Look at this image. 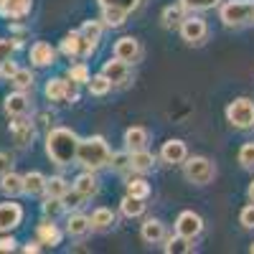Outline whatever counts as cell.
Here are the masks:
<instances>
[{
    "label": "cell",
    "instance_id": "36",
    "mask_svg": "<svg viewBox=\"0 0 254 254\" xmlns=\"http://www.w3.org/2000/svg\"><path fill=\"white\" fill-rule=\"evenodd\" d=\"M97 3H99L102 8H120V10H125V13H132V10L140 8L142 0H97Z\"/></svg>",
    "mask_w": 254,
    "mask_h": 254
},
{
    "label": "cell",
    "instance_id": "43",
    "mask_svg": "<svg viewBox=\"0 0 254 254\" xmlns=\"http://www.w3.org/2000/svg\"><path fill=\"white\" fill-rule=\"evenodd\" d=\"M84 201H87V198H84V196L79 193V190H76L74 186L66 190V193H64V203H66V208H79Z\"/></svg>",
    "mask_w": 254,
    "mask_h": 254
},
{
    "label": "cell",
    "instance_id": "28",
    "mask_svg": "<svg viewBox=\"0 0 254 254\" xmlns=\"http://www.w3.org/2000/svg\"><path fill=\"white\" fill-rule=\"evenodd\" d=\"M66 87H69V79H51L46 84V97L51 102H66Z\"/></svg>",
    "mask_w": 254,
    "mask_h": 254
},
{
    "label": "cell",
    "instance_id": "3",
    "mask_svg": "<svg viewBox=\"0 0 254 254\" xmlns=\"http://www.w3.org/2000/svg\"><path fill=\"white\" fill-rule=\"evenodd\" d=\"M183 176H186L188 183H193V186H206V183L214 181L216 168H214V163H211L208 158L193 155V158L183 160Z\"/></svg>",
    "mask_w": 254,
    "mask_h": 254
},
{
    "label": "cell",
    "instance_id": "12",
    "mask_svg": "<svg viewBox=\"0 0 254 254\" xmlns=\"http://www.w3.org/2000/svg\"><path fill=\"white\" fill-rule=\"evenodd\" d=\"M5 115L8 117H23V115H28V110H31V99H28V94L23 92V89H15V92H10L8 97H5Z\"/></svg>",
    "mask_w": 254,
    "mask_h": 254
},
{
    "label": "cell",
    "instance_id": "24",
    "mask_svg": "<svg viewBox=\"0 0 254 254\" xmlns=\"http://www.w3.org/2000/svg\"><path fill=\"white\" fill-rule=\"evenodd\" d=\"M38 242L41 244H46V247H56V244H61V231H59V226L51 221V219H46L44 224L38 226Z\"/></svg>",
    "mask_w": 254,
    "mask_h": 254
},
{
    "label": "cell",
    "instance_id": "48",
    "mask_svg": "<svg viewBox=\"0 0 254 254\" xmlns=\"http://www.w3.org/2000/svg\"><path fill=\"white\" fill-rule=\"evenodd\" d=\"M15 244L13 237H0V252H15Z\"/></svg>",
    "mask_w": 254,
    "mask_h": 254
},
{
    "label": "cell",
    "instance_id": "18",
    "mask_svg": "<svg viewBox=\"0 0 254 254\" xmlns=\"http://www.w3.org/2000/svg\"><path fill=\"white\" fill-rule=\"evenodd\" d=\"M0 193L8 196V198L20 196V193H23V176H18L13 171L3 173V176H0Z\"/></svg>",
    "mask_w": 254,
    "mask_h": 254
},
{
    "label": "cell",
    "instance_id": "51",
    "mask_svg": "<svg viewBox=\"0 0 254 254\" xmlns=\"http://www.w3.org/2000/svg\"><path fill=\"white\" fill-rule=\"evenodd\" d=\"M252 23H254V3H252Z\"/></svg>",
    "mask_w": 254,
    "mask_h": 254
},
{
    "label": "cell",
    "instance_id": "52",
    "mask_svg": "<svg viewBox=\"0 0 254 254\" xmlns=\"http://www.w3.org/2000/svg\"><path fill=\"white\" fill-rule=\"evenodd\" d=\"M249 252H252V254H254V244H252V247H249Z\"/></svg>",
    "mask_w": 254,
    "mask_h": 254
},
{
    "label": "cell",
    "instance_id": "7",
    "mask_svg": "<svg viewBox=\"0 0 254 254\" xmlns=\"http://www.w3.org/2000/svg\"><path fill=\"white\" fill-rule=\"evenodd\" d=\"M181 36L186 44H203L206 36H208V26H206V20L198 18V15H188L183 18V23H181Z\"/></svg>",
    "mask_w": 254,
    "mask_h": 254
},
{
    "label": "cell",
    "instance_id": "49",
    "mask_svg": "<svg viewBox=\"0 0 254 254\" xmlns=\"http://www.w3.org/2000/svg\"><path fill=\"white\" fill-rule=\"evenodd\" d=\"M23 252H26V254H36V252H41V242H28V244L23 247Z\"/></svg>",
    "mask_w": 254,
    "mask_h": 254
},
{
    "label": "cell",
    "instance_id": "9",
    "mask_svg": "<svg viewBox=\"0 0 254 254\" xmlns=\"http://www.w3.org/2000/svg\"><path fill=\"white\" fill-rule=\"evenodd\" d=\"M20 221H23L20 203H13V201L0 203V234H10L15 226H20Z\"/></svg>",
    "mask_w": 254,
    "mask_h": 254
},
{
    "label": "cell",
    "instance_id": "35",
    "mask_svg": "<svg viewBox=\"0 0 254 254\" xmlns=\"http://www.w3.org/2000/svg\"><path fill=\"white\" fill-rule=\"evenodd\" d=\"M127 193L137 196V198H147L150 196V183L145 178H132V181H127Z\"/></svg>",
    "mask_w": 254,
    "mask_h": 254
},
{
    "label": "cell",
    "instance_id": "42",
    "mask_svg": "<svg viewBox=\"0 0 254 254\" xmlns=\"http://www.w3.org/2000/svg\"><path fill=\"white\" fill-rule=\"evenodd\" d=\"M110 165L115 168V171H127L130 168V150H125V153H112V158H110Z\"/></svg>",
    "mask_w": 254,
    "mask_h": 254
},
{
    "label": "cell",
    "instance_id": "8",
    "mask_svg": "<svg viewBox=\"0 0 254 254\" xmlns=\"http://www.w3.org/2000/svg\"><path fill=\"white\" fill-rule=\"evenodd\" d=\"M115 56L125 64H137L142 59V46H140V41L132 38V36H122L117 44H115Z\"/></svg>",
    "mask_w": 254,
    "mask_h": 254
},
{
    "label": "cell",
    "instance_id": "30",
    "mask_svg": "<svg viewBox=\"0 0 254 254\" xmlns=\"http://www.w3.org/2000/svg\"><path fill=\"white\" fill-rule=\"evenodd\" d=\"M183 13H186L183 5H168V8L163 10V26H165V28H176V26L181 28L183 18H186Z\"/></svg>",
    "mask_w": 254,
    "mask_h": 254
},
{
    "label": "cell",
    "instance_id": "5",
    "mask_svg": "<svg viewBox=\"0 0 254 254\" xmlns=\"http://www.w3.org/2000/svg\"><path fill=\"white\" fill-rule=\"evenodd\" d=\"M94 49H97V41H89L81 31H71L61 41V54L69 59H87L94 54Z\"/></svg>",
    "mask_w": 254,
    "mask_h": 254
},
{
    "label": "cell",
    "instance_id": "10",
    "mask_svg": "<svg viewBox=\"0 0 254 254\" xmlns=\"http://www.w3.org/2000/svg\"><path fill=\"white\" fill-rule=\"evenodd\" d=\"M201 231H203V219L198 214H193V211H183V214H178V219H176V234L188 237V239H196Z\"/></svg>",
    "mask_w": 254,
    "mask_h": 254
},
{
    "label": "cell",
    "instance_id": "6",
    "mask_svg": "<svg viewBox=\"0 0 254 254\" xmlns=\"http://www.w3.org/2000/svg\"><path fill=\"white\" fill-rule=\"evenodd\" d=\"M226 120L237 127V130H252L254 127V102L247 97L234 99L226 107Z\"/></svg>",
    "mask_w": 254,
    "mask_h": 254
},
{
    "label": "cell",
    "instance_id": "50",
    "mask_svg": "<svg viewBox=\"0 0 254 254\" xmlns=\"http://www.w3.org/2000/svg\"><path fill=\"white\" fill-rule=\"evenodd\" d=\"M247 193H249V201H252V203H254V181H252V183H249V190H247Z\"/></svg>",
    "mask_w": 254,
    "mask_h": 254
},
{
    "label": "cell",
    "instance_id": "15",
    "mask_svg": "<svg viewBox=\"0 0 254 254\" xmlns=\"http://www.w3.org/2000/svg\"><path fill=\"white\" fill-rule=\"evenodd\" d=\"M33 8V0H0V15L8 20L26 18Z\"/></svg>",
    "mask_w": 254,
    "mask_h": 254
},
{
    "label": "cell",
    "instance_id": "27",
    "mask_svg": "<svg viewBox=\"0 0 254 254\" xmlns=\"http://www.w3.org/2000/svg\"><path fill=\"white\" fill-rule=\"evenodd\" d=\"M193 239H188V237H181V234H176V237H171V239H165V244H163V249L168 252V254H188L190 249H193V244H190Z\"/></svg>",
    "mask_w": 254,
    "mask_h": 254
},
{
    "label": "cell",
    "instance_id": "23",
    "mask_svg": "<svg viewBox=\"0 0 254 254\" xmlns=\"http://www.w3.org/2000/svg\"><path fill=\"white\" fill-rule=\"evenodd\" d=\"M74 188L79 190V193H81L84 198H92V196H97V193H99V181H97L94 171L81 173V176L74 181Z\"/></svg>",
    "mask_w": 254,
    "mask_h": 254
},
{
    "label": "cell",
    "instance_id": "2",
    "mask_svg": "<svg viewBox=\"0 0 254 254\" xmlns=\"http://www.w3.org/2000/svg\"><path fill=\"white\" fill-rule=\"evenodd\" d=\"M112 150L107 140L102 135H92V137H84L79 140V150H76V160L87 168V171H99V168L110 165Z\"/></svg>",
    "mask_w": 254,
    "mask_h": 254
},
{
    "label": "cell",
    "instance_id": "29",
    "mask_svg": "<svg viewBox=\"0 0 254 254\" xmlns=\"http://www.w3.org/2000/svg\"><path fill=\"white\" fill-rule=\"evenodd\" d=\"M41 211H44V216H46V219L56 221V219L64 214V211H66V203H64V198L46 196V201H44V206H41Z\"/></svg>",
    "mask_w": 254,
    "mask_h": 254
},
{
    "label": "cell",
    "instance_id": "22",
    "mask_svg": "<svg viewBox=\"0 0 254 254\" xmlns=\"http://www.w3.org/2000/svg\"><path fill=\"white\" fill-rule=\"evenodd\" d=\"M153 165H155V155L147 150H132L130 153V171H137V173H147V171H153Z\"/></svg>",
    "mask_w": 254,
    "mask_h": 254
},
{
    "label": "cell",
    "instance_id": "45",
    "mask_svg": "<svg viewBox=\"0 0 254 254\" xmlns=\"http://www.w3.org/2000/svg\"><path fill=\"white\" fill-rule=\"evenodd\" d=\"M79 87H81V84H76V81H71L69 79V87H66V102H79Z\"/></svg>",
    "mask_w": 254,
    "mask_h": 254
},
{
    "label": "cell",
    "instance_id": "41",
    "mask_svg": "<svg viewBox=\"0 0 254 254\" xmlns=\"http://www.w3.org/2000/svg\"><path fill=\"white\" fill-rule=\"evenodd\" d=\"M15 49H18V41H13V38H0V64L8 61V59H13Z\"/></svg>",
    "mask_w": 254,
    "mask_h": 254
},
{
    "label": "cell",
    "instance_id": "1",
    "mask_svg": "<svg viewBox=\"0 0 254 254\" xmlns=\"http://www.w3.org/2000/svg\"><path fill=\"white\" fill-rule=\"evenodd\" d=\"M79 135L69 127H54L46 135V155L51 163L56 165H71L76 160V150H79Z\"/></svg>",
    "mask_w": 254,
    "mask_h": 254
},
{
    "label": "cell",
    "instance_id": "32",
    "mask_svg": "<svg viewBox=\"0 0 254 254\" xmlns=\"http://www.w3.org/2000/svg\"><path fill=\"white\" fill-rule=\"evenodd\" d=\"M127 15L130 13H125L120 8H102V23L110 26V28H117V26H122L127 20Z\"/></svg>",
    "mask_w": 254,
    "mask_h": 254
},
{
    "label": "cell",
    "instance_id": "44",
    "mask_svg": "<svg viewBox=\"0 0 254 254\" xmlns=\"http://www.w3.org/2000/svg\"><path fill=\"white\" fill-rule=\"evenodd\" d=\"M239 221H242V226H244V229H254V203H249L247 208H242Z\"/></svg>",
    "mask_w": 254,
    "mask_h": 254
},
{
    "label": "cell",
    "instance_id": "4",
    "mask_svg": "<svg viewBox=\"0 0 254 254\" xmlns=\"http://www.w3.org/2000/svg\"><path fill=\"white\" fill-rule=\"evenodd\" d=\"M221 23L229 28H239L244 23H252V0H229L219 10Z\"/></svg>",
    "mask_w": 254,
    "mask_h": 254
},
{
    "label": "cell",
    "instance_id": "11",
    "mask_svg": "<svg viewBox=\"0 0 254 254\" xmlns=\"http://www.w3.org/2000/svg\"><path fill=\"white\" fill-rule=\"evenodd\" d=\"M102 74L112 81V87H125V84L130 81V64H125V61H120V59L115 56V59H110V61H104Z\"/></svg>",
    "mask_w": 254,
    "mask_h": 254
},
{
    "label": "cell",
    "instance_id": "46",
    "mask_svg": "<svg viewBox=\"0 0 254 254\" xmlns=\"http://www.w3.org/2000/svg\"><path fill=\"white\" fill-rule=\"evenodd\" d=\"M8 171H13V158H10L8 153H3V150H0V176H3V173H8Z\"/></svg>",
    "mask_w": 254,
    "mask_h": 254
},
{
    "label": "cell",
    "instance_id": "21",
    "mask_svg": "<svg viewBox=\"0 0 254 254\" xmlns=\"http://www.w3.org/2000/svg\"><path fill=\"white\" fill-rule=\"evenodd\" d=\"M147 140H150V135H147L145 127H130V130L125 132V147L127 150H145L147 147Z\"/></svg>",
    "mask_w": 254,
    "mask_h": 254
},
{
    "label": "cell",
    "instance_id": "16",
    "mask_svg": "<svg viewBox=\"0 0 254 254\" xmlns=\"http://www.w3.org/2000/svg\"><path fill=\"white\" fill-rule=\"evenodd\" d=\"M160 158L165 163H171V165H178V163H183L188 158V147H186L183 140H168L160 147Z\"/></svg>",
    "mask_w": 254,
    "mask_h": 254
},
{
    "label": "cell",
    "instance_id": "25",
    "mask_svg": "<svg viewBox=\"0 0 254 254\" xmlns=\"http://www.w3.org/2000/svg\"><path fill=\"white\" fill-rule=\"evenodd\" d=\"M115 224H117V216H115L112 208L99 206L94 214H92V229H97V231H107V229L115 226Z\"/></svg>",
    "mask_w": 254,
    "mask_h": 254
},
{
    "label": "cell",
    "instance_id": "40",
    "mask_svg": "<svg viewBox=\"0 0 254 254\" xmlns=\"http://www.w3.org/2000/svg\"><path fill=\"white\" fill-rule=\"evenodd\" d=\"M239 163L247 171H254V142H244L239 150Z\"/></svg>",
    "mask_w": 254,
    "mask_h": 254
},
{
    "label": "cell",
    "instance_id": "31",
    "mask_svg": "<svg viewBox=\"0 0 254 254\" xmlns=\"http://www.w3.org/2000/svg\"><path fill=\"white\" fill-rule=\"evenodd\" d=\"M71 186L66 178H61V176H51L46 181V196H54V198H64V193H66Z\"/></svg>",
    "mask_w": 254,
    "mask_h": 254
},
{
    "label": "cell",
    "instance_id": "26",
    "mask_svg": "<svg viewBox=\"0 0 254 254\" xmlns=\"http://www.w3.org/2000/svg\"><path fill=\"white\" fill-rule=\"evenodd\" d=\"M120 211H122L127 219H137V216L145 214V198H137V196L127 193V196L122 198V203H120Z\"/></svg>",
    "mask_w": 254,
    "mask_h": 254
},
{
    "label": "cell",
    "instance_id": "38",
    "mask_svg": "<svg viewBox=\"0 0 254 254\" xmlns=\"http://www.w3.org/2000/svg\"><path fill=\"white\" fill-rule=\"evenodd\" d=\"M66 79H71V81H76V84H89V79H92V74H89V69H87V64H74V66L69 69V74H66Z\"/></svg>",
    "mask_w": 254,
    "mask_h": 254
},
{
    "label": "cell",
    "instance_id": "33",
    "mask_svg": "<svg viewBox=\"0 0 254 254\" xmlns=\"http://www.w3.org/2000/svg\"><path fill=\"white\" fill-rule=\"evenodd\" d=\"M110 89H112V81L104 76L102 71L99 74H94L92 79H89V92L94 94V97H104V94H110Z\"/></svg>",
    "mask_w": 254,
    "mask_h": 254
},
{
    "label": "cell",
    "instance_id": "34",
    "mask_svg": "<svg viewBox=\"0 0 254 254\" xmlns=\"http://www.w3.org/2000/svg\"><path fill=\"white\" fill-rule=\"evenodd\" d=\"M10 84H13L15 89H23V92L33 89V74H31V69H18L10 76Z\"/></svg>",
    "mask_w": 254,
    "mask_h": 254
},
{
    "label": "cell",
    "instance_id": "19",
    "mask_svg": "<svg viewBox=\"0 0 254 254\" xmlns=\"http://www.w3.org/2000/svg\"><path fill=\"white\" fill-rule=\"evenodd\" d=\"M89 231H92V216H84V214H71V216L66 219V234H69V237L81 239V237H87Z\"/></svg>",
    "mask_w": 254,
    "mask_h": 254
},
{
    "label": "cell",
    "instance_id": "39",
    "mask_svg": "<svg viewBox=\"0 0 254 254\" xmlns=\"http://www.w3.org/2000/svg\"><path fill=\"white\" fill-rule=\"evenodd\" d=\"M102 31H104L102 20H84V26H81V33L87 36L89 41H99L102 38Z\"/></svg>",
    "mask_w": 254,
    "mask_h": 254
},
{
    "label": "cell",
    "instance_id": "20",
    "mask_svg": "<svg viewBox=\"0 0 254 254\" xmlns=\"http://www.w3.org/2000/svg\"><path fill=\"white\" fill-rule=\"evenodd\" d=\"M46 176L44 173H38V171H31L23 176V193L26 196H41V193H46Z\"/></svg>",
    "mask_w": 254,
    "mask_h": 254
},
{
    "label": "cell",
    "instance_id": "14",
    "mask_svg": "<svg viewBox=\"0 0 254 254\" xmlns=\"http://www.w3.org/2000/svg\"><path fill=\"white\" fill-rule=\"evenodd\" d=\"M28 59H31V64L33 66H51V64L56 61V49L51 46V44H46V41H36V44L31 46V51H28Z\"/></svg>",
    "mask_w": 254,
    "mask_h": 254
},
{
    "label": "cell",
    "instance_id": "37",
    "mask_svg": "<svg viewBox=\"0 0 254 254\" xmlns=\"http://www.w3.org/2000/svg\"><path fill=\"white\" fill-rule=\"evenodd\" d=\"M221 3V0H181V5L190 13H203V10H211L216 8Z\"/></svg>",
    "mask_w": 254,
    "mask_h": 254
},
{
    "label": "cell",
    "instance_id": "17",
    "mask_svg": "<svg viewBox=\"0 0 254 254\" xmlns=\"http://www.w3.org/2000/svg\"><path fill=\"white\" fill-rule=\"evenodd\" d=\"M140 237L147 242V244H160L168 239V231H165V224L160 219H147L140 229Z\"/></svg>",
    "mask_w": 254,
    "mask_h": 254
},
{
    "label": "cell",
    "instance_id": "47",
    "mask_svg": "<svg viewBox=\"0 0 254 254\" xmlns=\"http://www.w3.org/2000/svg\"><path fill=\"white\" fill-rule=\"evenodd\" d=\"M15 71H18V66H15V64H13L10 59H8V61H3V64H0V74H3L5 79H10V76H13Z\"/></svg>",
    "mask_w": 254,
    "mask_h": 254
},
{
    "label": "cell",
    "instance_id": "13",
    "mask_svg": "<svg viewBox=\"0 0 254 254\" xmlns=\"http://www.w3.org/2000/svg\"><path fill=\"white\" fill-rule=\"evenodd\" d=\"M33 135H36V130H33V125L26 120V115L23 117H13V122H10V137L15 140L18 147H28Z\"/></svg>",
    "mask_w": 254,
    "mask_h": 254
}]
</instances>
